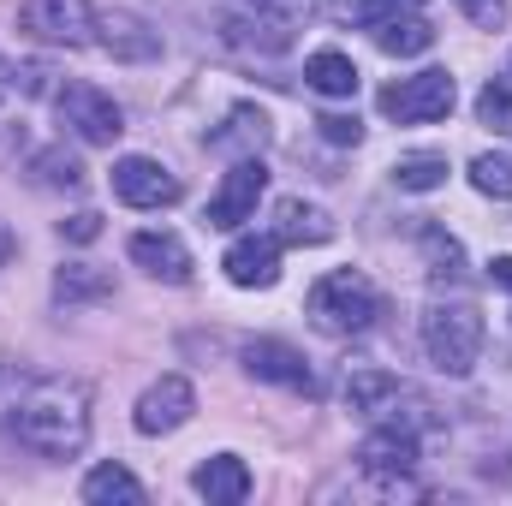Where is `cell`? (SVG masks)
I'll list each match as a JSON object with an SVG mask.
<instances>
[{"mask_svg":"<svg viewBox=\"0 0 512 506\" xmlns=\"http://www.w3.org/2000/svg\"><path fill=\"white\" fill-rule=\"evenodd\" d=\"M12 435H18L30 453H42V459H72V453H84V441H90V387L78 376L36 381V387L18 399V411H12Z\"/></svg>","mask_w":512,"mask_h":506,"instance_id":"obj_1","label":"cell"},{"mask_svg":"<svg viewBox=\"0 0 512 506\" xmlns=\"http://www.w3.org/2000/svg\"><path fill=\"white\" fill-rule=\"evenodd\" d=\"M376 316H382V292L358 268H334L310 286V322L322 334H364Z\"/></svg>","mask_w":512,"mask_h":506,"instance_id":"obj_2","label":"cell"},{"mask_svg":"<svg viewBox=\"0 0 512 506\" xmlns=\"http://www.w3.org/2000/svg\"><path fill=\"white\" fill-rule=\"evenodd\" d=\"M423 346H429V364L441 376H471L477 358H483V316H477V304H465V298L435 304L423 316Z\"/></svg>","mask_w":512,"mask_h":506,"instance_id":"obj_3","label":"cell"},{"mask_svg":"<svg viewBox=\"0 0 512 506\" xmlns=\"http://www.w3.org/2000/svg\"><path fill=\"white\" fill-rule=\"evenodd\" d=\"M54 114H60V126L72 131V137H84V143H96V149H108V143L126 131L120 102H114L108 90H96V84H60V90H54Z\"/></svg>","mask_w":512,"mask_h":506,"instance_id":"obj_4","label":"cell"},{"mask_svg":"<svg viewBox=\"0 0 512 506\" xmlns=\"http://www.w3.org/2000/svg\"><path fill=\"white\" fill-rule=\"evenodd\" d=\"M459 102V84L453 72H417V78H399L382 90V114L399 126H429V120H447Z\"/></svg>","mask_w":512,"mask_h":506,"instance_id":"obj_5","label":"cell"},{"mask_svg":"<svg viewBox=\"0 0 512 506\" xmlns=\"http://www.w3.org/2000/svg\"><path fill=\"white\" fill-rule=\"evenodd\" d=\"M18 30L48 48H84L96 36V12H90V0H24Z\"/></svg>","mask_w":512,"mask_h":506,"instance_id":"obj_6","label":"cell"},{"mask_svg":"<svg viewBox=\"0 0 512 506\" xmlns=\"http://www.w3.org/2000/svg\"><path fill=\"white\" fill-rule=\"evenodd\" d=\"M262 191H268V167H262V155L233 161V173H227V179H221V191L209 197V227H221V233H239L245 221H256V203H262Z\"/></svg>","mask_w":512,"mask_h":506,"instance_id":"obj_7","label":"cell"},{"mask_svg":"<svg viewBox=\"0 0 512 506\" xmlns=\"http://www.w3.org/2000/svg\"><path fill=\"white\" fill-rule=\"evenodd\" d=\"M358 465L387 483V489H411L405 477L417 471V435L411 429H399V423H382V429H370L364 435V447H358Z\"/></svg>","mask_w":512,"mask_h":506,"instance_id":"obj_8","label":"cell"},{"mask_svg":"<svg viewBox=\"0 0 512 506\" xmlns=\"http://www.w3.org/2000/svg\"><path fill=\"white\" fill-rule=\"evenodd\" d=\"M191 411H197V387L185 376H161L143 399H137V435H173V429H185L191 423Z\"/></svg>","mask_w":512,"mask_h":506,"instance_id":"obj_9","label":"cell"},{"mask_svg":"<svg viewBox=\"0 0 512 506\" xmlns=\"http://www.w3.org/2000/svg\"><path fill=\"white\" fill-rule=\"evenodd\" d=\"M114 197L131 209H167V203H179V179L149 155H126V161H114Z\"/></svg>","mask_w":512,"mask_h":506,"instance_id":"obj_10","label":"cell"},{"mask_svg":"<svg viewBox=\"0 0 512 506\" xmlns=\"http://www.w3.org/2000/svg\"><path fill=\"white\" fill-rule=\"evenodd\" d=\"M292 18H280V12H256V6H239L233 0V12L221 18V36L233 42V48H245V54H286L292 48Z\"/></svg>","mask_w":512,"mask_h":506,"instance_id":"obj_11","label":"cell"},{"mask_svg":"<svg viewBox=\"0 0 512 506\" xmlns=\"http://www.w3.org/2000/svg\"><path fill=\"white\" fill-rule=\"evenodd\" d=\"M221 268H227V280H233V286L262 292V286H274V280H280V239H274V233H245V239H233V245H227Z\"/></svg>","mask_w":512,"mask_h":506,"instance_id":"obj_12","label":"cell"},{"mask_svg":"<svg viewBox=\"0 0 512 506\" xmlns=\"http://www.w3.org/2000/svg\"><path fill=\"white\" fill-rule=\"evenodd\" d=\"M245 370H251L256 381L292 387V393H316V376H310L304 352L286 346V340H245Z\"/></svg>","mask_w":512,"mask_h":506,"instance_id":"obj_13","label":"cell"},{"mask_svg":"<svg viewBox=\"0 0 512 506\" xmlns=\"http://www.w3.org/2000/svg\"><path fill=\"white\" fill-rule=\"evenodd\" d=\"M131 262L167 286H185L191 280V251L179 233H131Z\"/></svg>","mask_w":512,"mask_h":506,"instance_id":"obj_14","label":"cell"},{"mask_svg":"<svg viewBox=\"0 0 512 506\" xmlns=\"http://www.w3.org/2000/svg\"><path fill=\"white\" fill-rule=\"evenodd\" d=\"M191 489L209 506H239L251 495V465H245L239 453H215V459H203V465L191 471Z\"/></svg>","mask_w":512,"mask_h":506,"instance_id":"obj_15","label":"cell"},{"mask_svg":"<svg viewBox=\"0 0 512 506\" xmlns=\"http://www.w3.org/2000/svg\"><path fill=\"white\" fill-rule=\"evenodd\" d=\"M274 239L280 245H328L334 221H328V209H316L304 197H280L274 203Z\"/></svg>","mask_w":512,"mask_h":506,"instance_id":"obj_16","label":"cell"},{"mask_svg":"<svg viewBox=\"0 0 512 506\" xmlns=\"http://www.w3.org/2000/svg\"><path fill=\"white\" fill-rule=\"evenodd\" d=\"M96 30H102V48H108L114 60H155V54H161V36H155L137 12H108Z\"/></svg>","mask_w":512,"mask_h":506,"instance_id":"obj_17","label":"cell"},{"mask_svg":"<svg viewBox=\"0 0 512 506\" xmlns=\"http://www.w3.org/2000/svg\"><path fill=\"white\" fill-rule=\"evenodd\" d=\"M304 84H310L316 96L346 102V96H358V66H352V54H340V48H316V54L304 60Z\"/></svg>","mask_w":512,"mask_h":506,"instance_id":"obj_18","label":"cell"},{"mask_svg":"<svg viewBox=\"0 0 512 506\" xmlns=\"http://www.w3.org/2000/svg\"><path fill=\"white\" fill-rule=\"evenodd\" d=\"M370 30H376V48H382V54H393V60H411V54H423V48L435 42V30H429L417 12H393V18L370 24Z\"/></svg>","mask_w":512,"mask_h":506,"instance_id":"obj_19","label":"cell"},{"mask_svg":"<svg viewBox=\"0 0 512 506\" xmlns=\"http://www.w3.org/2000/svg\"><path fill=\"white\" fill-rule=\"evenodd\" d=\"M54 298L60 304H96V298H114V274L108 268H90V262H66L54 274Z\"/></svg>","mask_w":512,"mask_h":506,"instance_id":"obj_20","label":"cell"},{"mask_svg":"<svg viewBox=\"0 0 512 506\" xmlns=\"http://www.w3.org/2000/svg\"><path fill=\"white\" fill-rule=\"evenodd\" d=\"M84 501L90 506H143V483L131 477L126 465H96L84 477Z\"/></svg>","mask_w":512,"mask_h":506,"instance_id":"obj_21","label":"cell"},{"mask_svg":"<svg viewBox=\"0 0 512 506\" xmlns=\"http://www.w3.org/2000/svg\"><path fill=\"white\" fill-rule=\"evenodd\" d=\"M399 399H405V381L387 376V370H358L346 381V405L352 411H393Z\"/></svg>","mask_w":512,"mask_h":506,"instance_id":"obj_22","label":"cell"},{"mask_svg":"<svg viewBox=\"0 0 512 506\" xmlns=\"http://www.w3.org/2000/svg\"><path fill=\"white\" fill-rule=\"evenodd\" d=\"M262 143H268V120H262V108H233V114H227V126L209 137V149H221V155H227V149L256 155Z\"/></svg>","mask_w":512,"mask_h":506,"instance_id":"obj_23","label":"cell"},{"mask_svg":"<svg viewBox=\"0 0 512 506\" xmlns=\"http://www.w3.org/2000/svg\"><path fill=\"white\" fill-rule=\"evenodd\" d=\"M393 185H399V191H441V185H447V155H435V149L399 155V161H393Z\"/></svg>","mask_w":512,"mask_h":506,"instance_id":"obj_24","label":"cell"},{"mask_svg":"<svg viewBox=\"0 0 512 506\" xmlns=\"http://www.w3.org/2000/svg\"><path fill=\"white\" fill-rule=\"evenodd\" d=\"M471 185H477L483 197L507 203V197H512V161H507V155H477V161H471Z\"/></svg>","mask_w":512,"mask_h":506,"instance_id":"obj_25","label":"cell"},{"mask_svg":"<svg viewBox=\"0 0 512 506\" xmlns=\"http://www.w3.org/2000/svg\"><path fill=\"white\" fill-rule=\"evenodd\" d=\"M417 0H334V18H346V24H382L393 12H411Z\"/></svg>","mask_w":512,"mask_h":506,"instance_id":"obj_26","label":"cell"},{"mask_svg":"<svg viewBox=\"0 0 512 506\" xmlns=\"http://www.w3.org/2000/svg\"><path fill=\"white\" fill-rule=\"evenodd\" d=\"M477 120H483V126H512V78H489V84H483Z\"/></svg>","mask_w":512,"mask_h":506,"instance_id":"obj_27","label":"cell"},{"mask_svg":"<svg viewBox=\"0 0 512 506\" xmlns=\"http://www.w3.org/2000/svg\"><path fill=\"white\" fill-rule=\"evenodd\" d=\"M423 256H429V268H435V274H447V280H453V274H459V262H465V251H459L441 227H423Z\"/></svg>","mask_w":512,"mask_h":506,"instance_id":"obj_28","label":"cell"},{"mask_svg":"<svg viewBox=\"0 0 512 506\" xmlns=\"http://www.w3.org/2000/svg\"><path fill=\"white\" fill-rule=\"evenodd\" d=\"M36 173H42V185H84V167L72 161V155H60V149H48V155H36Z\"/></svg>","mask_w":512,"mask_h":506,"instance_id":"obj_29","label":"cell"},{"mask_svg":"<svg viewBox=\"0 0 512 506\" xmlns=\"http://www.w3.org/2000/svg\"><path fill=\"white\" fill-rule=\"evenodd\" d=\"M459 12H465L477 30H501V24H507V0H459Z\"/></svg>","mask_w":512,"mask_h":506,"instance_id":"obj_30","label":"cell"},{"mask_svg":"<svg viewBox=\"0 0 512 506\" xmlns=\"http://www.w3.org/2000/svg\"><path fill=\"white\" fill-rule=\"evenodd\" d=\"M316 126H322V137H328V143H358V137H364L358 114H322Z\"/></svg>","mask_w":512,"mask_h":506,"instance_id":"obj_31","label":"cell"},{"mask_svg":"<svg viewBox=\"0 0 512 506\" xmlns=\"http://www.w3.org/2000/svg\"><path fill=\"white\" fill-rule=\"evenodd\" d=\"M60 233H66L72 245H90V239L102 233V215H90V209H84V215H72V221H60Z\"/></svg>","mask_w":512,"mask_h":506,"instance_id":"obj_32","label":"cell"},{"mask_svg":"<svg viewBox=\"0 0 512 506\" xmlns=\"http://www.w3.org/2000/svg\"><path fill=\"white\" fill-rule=\"evenodd\" d=\"M239 6H256V12H280V18H292V24H304V18H310V0H239Z\"/></svg>","mask_w":512,"mask_h":506,"instance_id":"obj_33","label":"cell"},{"mask_svg":"<svg viewBox=\"0 0 512 506\" xmlns=\"http://www.w3.org/2000/svg\"><path fill=\"white\" fill-rule=\"evenodd\" d=\"M489 280H495V286L512 298V256H495V262H489Z\"/></svg>","mask_w":512,"mask_h":506,"instance_id":"obj_34","label":"cell"},{"mask_svg":"<svg viewBox=\"0 0 512 506\" xmlns=\"http://www.w3.org/2000/svg\"><path fill=\"white\" fill-rule=\"evenodd\" d=\"M12 251H18V239H12V227H6V221H0V268H6V262H12Z\"/></svg>","mask_w":512,"mask_h":506,"instance_id":"obj_35","label":"cell"}]
</instances>
